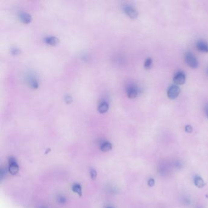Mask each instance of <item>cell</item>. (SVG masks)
<instances>
[{
  "mask_svg": "<svg viewBox=\"0 0 208 208\" xmlns=\"http://www.w3.org/2000/svg\"><path fill=\"white\" fill-rule=\"evenodd\" d=\"M185 61L187 65L192 68H197L198 67V61L197 58L191 52H188L185 55Z\"/></svg>",
  "mask_w": 208,
  "mask_h": 208,
  "instance_id": "obj_1",
  "label": "cell"
},
{
  "mask_svg": "<svg viewBox=\"0 0 208 208\" xmlns=\"http://www.w3.org/2000/svg\"><path fill=\"white\" fill-rule=\"evenodd\" d=\"M180 92V88L178 85H171L167 90V96L170 99H175L179 96Z\"/></svg>",
  "mask_w": 208,
  "mask_h": 208,
  "instance_id": "obj_2",
  "label": "cell"
},
{
  "mask_svg": "<svg viewBox=\"0 0 208 208\" xmlns=\"http://www.w3.org/2000/svg\"><path fill=\"white\" fill-rule=\"evenodd\" d=\"M8 171L12 175H15L19 172V166L15 158L13 157H11L9 159Z\"/></svg>",
  "mask_w": 208,
  "mask_h": 208,
  "instance_id": "obj_3",
  "label": "cell"
},
{
  "mask_svg": "<svg viewBox=\"0 0 208 208\" xmlns=\"http://www.w3.org/2000/svg\"><path fill=\"white\" fill-rule=\"evenodd\" d=\"M186 80V74L183 71H178L173 76V82L176 85H183L185 83Z\"/></svg>",
  "mask_w": 208,
  "mask_h": 208,
  "instance_id": "obj_4",
  "label": "cell"
},
{
  "mask_svg": "<svg viewBox=\"0 0 208 208\" xmlns=\"http://www.w3.org/2000/svg\"><path fill=\"white\" fill-rule=\"evenodd\" d=\"M123 11L125 12V14L129 17L132 19H136L138 17V12L136 9L135 8H134L132 6L130 5H126L123 8Z\"/></svg>",
  "mask_w": 208,
  "mask_h": 208,
  "instance_id": "obj_5",
  "label": "cell"
},
{
  "mask_svg": "<svg viewBox=\"0 0 208 208\" xmlns=\"http://www.w3.org/2000/svg\"><path fill=\"white\" fill-rule=\"evenodd\" d=\"M126 93L128 98H135L138 96L139 93V88L135 85H129L126 89Z\"/></svg>",
  "mask_w": 208,
  "mask_h": 208,
  "instance_id": "obj_6",
  "label": "cell"
},
{
  "mask_svg": "<svg viewBox=\"0 0 208 208\" xmlns=\"http://www.w3.org/2000/svg\"><path fill=\"white\" fill-rule=\"evenodd\" d=\"M197 49L202 53H208V43L204 40H199L196 43Z\"/></svg>",
  "mask_w": 208,
  "mask_h": 208,
  "instance_id": "obj_7",
  "label": "cell"
},
{
  "mask_svg": "<svg viewBox=\"0 0 208 208\" xmlns=\"http://www.w3.org/2000/svg\"><path fill=\"white\" fill-rule=\"evenodd\" d=\"M19 17H20V20L23 23H25V24H29L33 20V18H32V17L31 16V15H30L29 14H27V13H25V12L21 13L20 14Z\"/></svg>",
  "mask_w": 208,
  "mask_h": 208,
  "instance_id": "obj_8",
  "label": "cell"
},
{
  "mask_svg": "<svg viewBox=\"0 0 208 208\" xmlns=\"http://www.w3.org/2000/svg\"><path fill=\"white\" fill-rule=\"evenodd\" d=\"M45 42L46 44L51 46H56L59 43V40L58 38L53 36L48 37L45 39Z\"/></svg>",
  "mask_w": 208,
  "mask_h": 208,
  "instance_id": "obj_9",
  "label": "cell"
},
{
  "mask_svg": "<svg viewBox=\"0 0 208 208\" xmlns=\"http://www.w3.org/2000/svg\"><path fill=\"white\" fill-rule=\"evenodd\" d=\"M194 183L196 187L198 188H203L205 186V183L203 179L200 176H196L194 179Z\"/></svg>",
  "mask_w": 208,
  "mask_h": 208,
  "instance_id": "obj_10",
  "label": "cell"
},
{
  "mask_svg": "<svg viewBox=\"0 0 208 208\" xmlns=\"http://www.w3.org/2000/svg\"><path fill=\"white\" fill-rule=\"evenodd\" d=\"M109 104L106 102H102L98 108V111L101 114L106 113L109 109Z\"/></svg>",
  "mask_w": 208,
  "mask_h": 208,
  "instance_id": "obj_11",
  "label": "cell"
},
{
  "mask_svg": "<svg viewBox=\"0 0 208 208\" xmlns=\"http://www.w3.org/2000/svg\"><path fill=\"white\" fill-rule=\"evenodd\" d=\"M112 148V145L111 143L109 142H105L102 143L100 147V149L102 151L104 152H107L110 150H111Z\"/></svg>",
  "mask_w": 208,
  "mask_h": 208,
  "instance_id": "obj_12",
  "label": "cell"
},
{
  "mask_svg": "<svg viewBox=\"0 0 208 208\" xmlns=\"http://www.w3.org/2000/svg\"><path fill=\"white\" fill-rule=\"evenodd\" d=\"M72 191L78 194L80 196H82V188L80 184H74L72 186Z\"/></svg>",
  "mask_w": 208,
  "mask_h": 208,
  "instance_id": "obj_13",
  "label": "cell"
},
{
  "mask_svg": "<svg viewBox=\"0 0 208 208\" xmlns=\"http://www.w3.org/2000/svg\"><path fill=\"white\" fill-rule=\"evenodd\" d=\"M152 64H153V61L151 59V58H147L145 62H144V67L146 69H150L152 65Z\"/></svg>",
  "mask_w": 208,
  "mask_h": 208,
  "instance_id": "obj_14",
  "label": "cell"
},
{
  "mask_svg": "<svg viewBox=\"0 0 208 208\" xmlns=\"http://www.w3.org/2000/svg\"><path fill=\"white\" fill-rule=\"evenodd\" d=\"M90 177L92 179H95L96 176H97V173L96 172V170L93 169H92L90 171Z\"/></svg>",
  "mask_w": 208,
  "mask_h": 208,
  "instance_id": "obj_15",
  "label": "cell"
},
{
  "mask_svg": "<svg viewBox=\"0 0 208 208\" xmlns=\"http://www.w3.org/2000/svg\"><path fill=\"white\" fill-rule=\"evenodd\" d=\"M155 184V180L153 178H150L148 181V186L149 187H153Z\"/></svg>",
  "mask_w": 208,
  "mask_h": 208,
  "instance_id": "obj_16",
  "label": "cell"
},
{
  "mask_svg": "<svg viewBox=\"0 0 208 208\" xmlns=\"http://www.w3.org/2000/svg\"><path fill=\"white\" fill-rule=\"evenodd\" d=\"M185 131H186V132H187L188 133H191L192 132V131H193V128L189 124L186 125V127H185Z\"/></svg>",
  "mask_w": 208,
  "mask_h": 208,
  "instance_id": "obj_17",
  "label": "cell"
},
{
  "mask_svg": "<svg viewBox=\"0 0 208 208\" xmlns=\"http://www.w3.org/2000/svg\"><path fill=\"white\" fill-rule=\"evenodd\" d=\"M12 54L14 55H19L20 53V51L19 49L18 48H14L12 49Z\"/></svg>",
  "mask_w": 208,
  "mask_h": 208,
  "instance_id": "obj_18",
  "label": "cell"
},
{
  "mask_svg": "<svg viewBox=\"0 0 208 208\" xmlns=\"http://www.w3.org/2000/svg\"><path fill=\"white\" fill-rule=\"evenodd\" d=\"M65 101L67 103V104H70L72 102V98L71 96H67L65 98Z\"/></svg>",
  "mask_w": 208,
  "mask_h": 208,
  "instance_id": "obj_19",
  "label": "cell"
},
{
  "mask_svg": "<svg viewBox=\"0 0 208 208\" xmlns=\"http://www.w3.org/2000/svg\"><path fill=\"white\" fill-rule=\"evenodd\" d=\"M204 112H205L206 116L208 118V104H206L204 106Z\"/></svg>",
  "mask_w": 208,
  "mask_h": 208,
  "instance_id": "obj_20",
  "label": "cell"
},
{
  "mask_svg": "<svg viewBox=\"0 0 208 208\" xmlns=\"http://www.w3.org/2000/svg\"><path fill=\"white\" fill-rule=\"evenodd\" d=\"M206 73H207V76H208V68H207V70H206Z\"/></svg>",
  "mask_w": 208,
  "mask_h": 208,
  "instance_id": "obj_21",
  "label": "cell"
},
{
  "mask_svg": "<svg viewBox=\"0 0 208 208\" xmlns=\"http://www.w3.org/2000/svg\"><path fill=\"white\" fill-rule=\"evenodd\" d=\"M108 208H111V207H108Z\"/></svg>",
  "mask_w": 208,
  "mask_h": 208,
  "instance_id": "obj_22",
  "label": "cell"
}]
</instances>
